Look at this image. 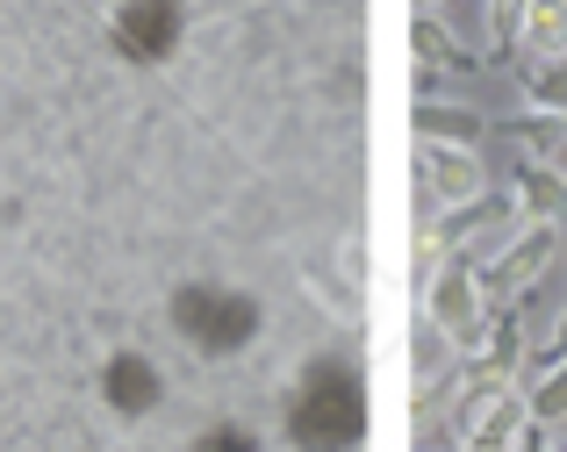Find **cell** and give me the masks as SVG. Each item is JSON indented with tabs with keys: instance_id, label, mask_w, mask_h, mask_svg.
I'll use <instances>...</instances> for the list:
<instances>
[{
	"instance_id": "cell-1",
	"label": "cell",
	"mask_w": 567,
	"mask_h": 452,
	"mask_svg": "<svg viewBox=\"0 0 567 452\" xmlns=\"http://www.w3.org/2000/svg\"><path fill=\"white\" fill-rule=\"evenodd\" d=\"M367 431V388L346 359H317L288 396V439L302 452H352Z\"/></svg>"
},
{
	"instance_id": "cell-2",
	"label": "cell",
	"mask_w": 567,
	"mask_h": 452,
	"mask_svg": "<svg viewBox=\"0 0 567 452\" xmlns=\"http://www.w3.org/2000/svg\"><path fill=\"white\" fill-rule=\"evenodd\" d=\"M173 330L208 359H230L259 338V301L237 295V288H216V280H187L173 295Z\"/></svg>"
},
{
	"instance_id": "cell-3",
	"label": "cell",
	"mask_w": 567,
	"mask_h": 452,
	"mask_svg": "<svg viewBox=\"0 0 567 452\" xmlns=\"http://www.w3.org/2000/svg\"><path fill=\"white\" fill-rule=\"evenodd\" d=\"M109 37H115V51H123L130 65H166V58L181 51V37H187V8L181 0H123L115 22H109Z\"/></svg>"
},
{
	"instance_id": "cell-4",
	"label": "cell",
	"mask_w": 567,
	"mask_h": 452,
	"mask_svg": "<svg viewBox=\"0 0 567 452\" xmlns=\"http://www.w3.org/2000/svg\"><path fill=\"white\" fill-rule=\"evenodd\" d=\"M158 396H166V381H158V367H152L144 352H115L109 367H101V402H109L115 417L158 410Z\"/></svg>"
},
{
	"instance_id": "cell-5",
	"label": "cell",
	"mask_w": 567,
	"mask_h": 452,
	"mask_svg": "<svg viewBox=\"0 0 567 452\" xmlns=\"http://www.w3.org/2000/svg\"><path fill=\"white\" fill-rule=\"evenodd\" d=\"M431 187H439V202H445V208H467L474 194H482V158H474L467 144L431 151Z\"/></svg>"
},
{
	"instance_id": "cell-6",
	"label": "cell",
	"mask_w": 567,
	"mask_h": 452,
	"mask_svg": "<svg viewBox=\"0 0 567 452\" xmlns=\"http://www.w3.org/2000/svg\"><path fill=\"white\" fill-rule=\"evenodd\" d=\"M431 316H439L453 338H467L474 316H482V295H474V280H467V274H445V280H439V295H431Z\"/></svg>"
},
{
	"instance_id": "cell-7",
	"label": "cell",
	"mask_w": 567,
	"mask_h": 452,
	"mask_svg": "<svg viewBox=\"0 0 567 452\" xmlns=\"http://www.w3.org/2000/svg\"><path fill=\"white\" fill-rule=\"evenodd\" d=\"M525 43L532 51H567V0H525Z\"/></svg>"
},
{
	"instance_id": "cell-8",
	"label": "cell",
	"mask_w": 567,
	"mask_h": 452,
	"mask_svg": "<svg viewBox=\"0 0 567 452\" xmlns=\"http://www.w3.org/2000/svg\"><path fill=\"white\" fill-rule=\"evenodd\" d=\"M517 424V396H482V410H474V439H511Z\"/></svg>"
},
{
	"instance_id": "cell-9",
	"label": "cell",
	"mask_w": 567,
	"mask_h": 452,
	"mask_svg": "<svg viewBox=\"0 0 567 452\" xmlns=\"http://www.w3.org/2000/svg\"><path fill=\"white\" fill-rule=\"evenodd\" d=\"M194 452H251L245 431H208V439H194Z\"/></svg>"
},
{
	"instance_id": "cell-10",
	"label": "cell",
	"mask_w": 567,
	"mask_h": 452,
	"mask_svg": "<svg viewBox=\"0 0 567 452\" xmlns=\"http://www.w3.org/2000/svg\"><path fill=\"white\" fill-rule=\"evenodd\" d=\"M539 410H546V417H567V373H560V381H546V388H539Z\"/></svg>"
},
{
	"instance_id": "cell-11",
	"label": "cell",
	"mask_w": 567,
	"mask_h": 452,
	"mask_svg": "<svg viewBox=\"0 0 567 452\" xmlns=\"http://www.w3.org/2000/svg\"><path fill=\"white\" fill-rule=\"evenodd\" d=\"M560 352H567V316H560Z\"/></svg>"
}]
</instances>
